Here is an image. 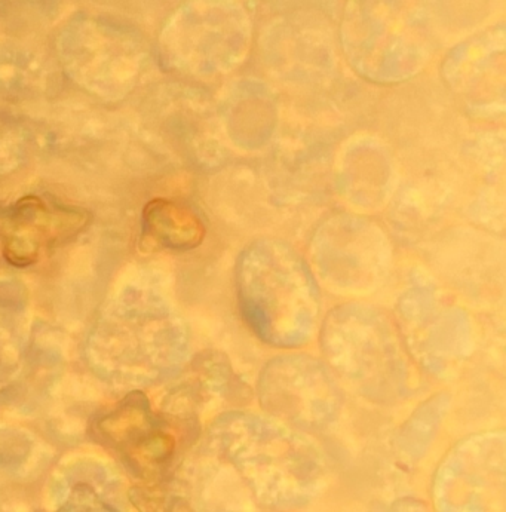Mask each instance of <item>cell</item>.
Segmentation results:
<instances>
[{"label": "cell", "instance_id": "6da1fadb", "mask_svg": "<svg viewBox=\"0 0 506 512\" xmlns=\"http://www.w3.org/2000/svg\"><path fill=\"white\" fill-rule=\"evenodd\" d=\"M239 305L250 327L266 342H306L318 317V291L308 268L287 245L256 242L236 271Z\"/></svg>", "mask_w": 506, "mask_h": 512}, {"label": "cell", "instance_id": "7a4b0ae2", "mask_svg": "<svg viewBox=\"0 0 506 512\" xmlns=\"http://www.w3.org/2000/svg\"><path fill=\"white\" fill-rule=\"evenodd\" d=\"M90 363L106 379L150 382L182 363V328L158 305L116 311L95 327Z\"/></svg>", "mask_w": 506, "mask_h": 512}, {"label": "cell", "instance_id": "3957f363", "mask_svg": "<svg viewBox=\"0 0 506 512\" xmlns=\"http://www.w3.org/2000/svg\"><path fill=\"white\" fill-rule=\"evenodd\" d=\"M87 219L82 211L26 196L0 211V250L11 265H33L45 251L81 232Z\"/></svg>", "mask_w": 506, "mask_h": 512}, {"label": "cell", "instance_id": "277c9868", "mask_svg": "<svg viewBox=\"0 0 506 512\" xmlns=\"http://www.w3.org/2000/svg\"><path fill=\"white\" fill-rule=\"evenodd\" d=\"M97 432L141 466L167 462L176 440L153 419L149 403L140 392L128 395L115 410L98 420Z\"/></svg>", "mask_w": 506, "mask_h": 512}, {"label": "cell", "instance_id": "5b68a950", "mask_svg": "<svg viewBox=\"0 0 506 512\" xmlns=\"http://www.w3.org/2000/svg\"><path fill=\"white\" fill-rule=\"evenodd\" d=\"M143 229L153 244L177 251L198 247L205 236L204 223L192 208L167 199L147 204L143 211Z\"/></svg>", "mask_w": 506, "mask_h": 512}, {"label": "cell", "instance_id": "8992f818", "mask_svg": "<svg viewBox=\"0 0 506 512\" xmlns=\"http://www.w3.org/2000/svg\"><path fill=\"white\" fill-rule=\"evenodd\" d=\"M17 306L14 297H0V380L14 369L20 352Z\"/></svg>", "mask_w": 506, "mask_h": 512}]
</instances>
